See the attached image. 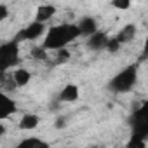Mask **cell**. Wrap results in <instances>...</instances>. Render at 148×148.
<instances>
[{"instance_id":"9a60e30c","label":"cell","mask_w":148,"mask_h":148,"mask_svg":"<svg viewBox=\"0 0 148 148\" xmlns=\"http://www.w3.org/2000/svg\"><path fill=\"white\" fill-rule=\"evenodd\" d=\"M125 148H146V138H141V136L132 134V136L129 138Z\"/></svg>"},{"instance_id":"4fadbf2b","label":"cell","mask_w":148,"mask_h":148,"mask_svg":"<svg viewBox=\"0 0 148 148\" xmlns=\"http://www.w3.org/2000/svg\"><path fill=\"white\" fill-rule=\"evenodd\" d=\"M14 148H51V145H49V143H45V141H44V139H40V138L32 136V138H26V139L19 141Z\"/></svg>"},{"instance_id":"ffe728a7","label":"cell","mask_w":148,"mask_h":148,"mask_svg":"<svg viewBox=\"0 0 148 148\" xmlns=\"http://www.w3.org/2000/svg\"><path fill=\"white\" fill-rule=\"evenodd\" d=\"M66 124H68V119H66L64 115H59V117H56V120H54V127H56V129H64Z\"/></svg>"},{"instance_id":"5bb4252c","label":"cell","mask_w":148,"mask_h":148,"mask_svg":"<svg viewBox=\"0 0 148 148\" xmlns=\"http://www.w3.org/2000/svg\"><path fill=\"white\" fill-rule=\"evenodd\" d=\"M134 35H136V26H134V25H127V26H124V28L119 32V35H117L115 38H117V42L122 45V44L131 42V40L134 38Z\"/></svg>"},{"instance_id":"7c38bea8","label":"cell","mask_w":148,"mask_h":148,"mask_svg":"<svg viewBox=\"0 0 148 148\" xmlns=\"http://www.w3.org/2000/svg\"><path fill=\"white\" fill-rule=\"evenodd\" d=\"M38 124H40V117L35 113H25L19 120V127L23 131H33Z\"/></svg>"},{"instance_id":"e0dca14e","label":"cell","mask_w":148,"mask_h":148,"mask_svg":"<svg viewBox=\"0 0 148 148\" xmlns=\"http://www.w3.org/2000/svg\"><path fill=\"white\" fill-rule=\"evenodd\" d=\"M32 56L35 58V59H40V61H45L47 59V51L40 45V47H35L33 51H32Z\"/></svg>"},{"instance_id":"7a4b0ae2","label":"cell","mask_w":148,"mask_h":148,"mask_svg":"<svg viewBox=\"0 0 148 148\" xmlns=\"http://www.w3.org/2000/svg\"><path fill=\"white\" fill-rule=\"evenodd\" d=\"M136 80H138V68L132 64V66L124 68L120 73H117V75L110 80L108 89H110L112 92L124 94V92H129V91L134 87Z\"/></svg>"},{"instance_id":"3957f363","label":"cell","mask_w":148,"mask_h":148,"mask_svg":"<svg viewBox=\"0 0 148 148\" xmlns=\"http://www.w3.org/2000/svg\"><path fill=\"white\" fill-rule=\"evenodd\" d=\"M18 63H19V44L16 40H11L0 45V73L7 71Z\"/></svg>"},{"instance_id":"44dd1931","label":"cell","mask_w":148,"mask_h":148,"mask_svg":"<svg viewBox=\"0 0 148 148\" xmlns=\"http://www.w3.org/2000/svg\"><path fill=\"white\" fill-rule=\"evenodd\" d=\"M7 16H9V9H7V5L0 4V21H4Z\"/></svg>"},{"instance_id":"52a82bcc","label":"cell","mask_w":148,"mask_h":148,"mask_svg":"<svg viewBox=\"0 0 148 148\" xmlns=\"http://www.w3.org/2000/svg\"><path fill=\"white\" fill-rule=\"evenodd\" d=\"M12 113H16V103L4 91H0V120L11 117Z\"/></svg>"},{"instance_id":"8fae6325","label":"cell","mask_w":148,"mask_h":148,"mask_svg":"<svg viewBox=\"0 0 148 148\" xmlns=\"http://www.w3.org/2000/svg\"><path fill=\"white\" fill-rule=\"evenodd\" d=\"M30 80H32V73L25 68H18L12 73V82H14L16 87H25V86L30 84Z\"/></svg>"},{"instance_id":"ba28073f","label":"cell","mask_w":148,"mask_h":148,"mask_svg":"<svg viewBox=\"0 0 148 148\" xmlns=\"http://www.w3.org/2000/svg\"><path fill=\"white\" fill-rule=\"evenodd\" d=\"M77 28H79L80 35L91 37L92 33L98 32V21H96L92 16H84V18H80V21L77 23Z\"/></svg>"},{"instance_id":"ac0fdd59","label":"cell","mask_w":148,"mask_h":148,"mask_svg":"<svg viewBox=\"0 0 148 148\" xmlns=\"http://www.w3.org/2000/svg\"><path fill=\"white\" fill-rule=\"evenodd\" d=\"M108 52H112V54H115L117 51H120V44L117 42V38H108V42H106V47H105Z\"/></svg>"},{"instance_id":"5b68a950","label":"cell","mask_w":148,"mask_h":148,"mask_svg":"<svg viewBox=\"0 0 148 148\" xmlns=\"http://www.w3.org/2000/svg\"><path fill=\"white\" fill-rule=\"evenodd\" d=\"M44 32H45V25H42V23H37V21H32L26 28H23L19 33H18V37L14 38L18 44L21 42V40H37L38 37H42L44 35Z\"/></svg>"},{"instance_id":"6da1fadb","label":"cell","mask_w":148,"mask_h":148,"mask_svg":"<svg viewBox=\"0 0 148 148\" xmlns=\"http://www.w3.org/2000/svg\"><path fill=\"white\" fill-rule=\"evenodd\" d=\"M79 37H80V32H79L77 25H71V23L56 25V26L49 28V32L45 33L42 47L45 51H59V49H64L70 42H73Z\"/></svg>"},{"instance_id":"277c9868","label":"cell","mask_w":148,"mask_h":148,"mask_svg":"<svg viewBox=\"0 0 148 148\" xmlns=\"http://www.w3.org/2000/svg\"><path fill=\"white\" fill-rule=\"evenodd\" d=\"M132 129L136 136L146 138L148 136V112H146V105L141 106V110L134 112V119H132Z\"/></svg>"},{"instance_id":"2e32d148","label":"cell","mask_w":148,"mask_h":148,"mask_svg":"<svg viewBox=\"0 0 148 148\" xmlns=\"http://www.w3.org/2000/svg\"><path fill=\"white\" fill-rule=\"evenodd\" d=\"M70 51L64 47V49H59V51H56V64H63V63H66L68 59H70Z\"/></svg>"},{"instance_id":"d6986e66","label":"cell","mask_w":148,"mask_h":148,"mask_svg":"<svg viewBox=\"0 0 148 148\" xmlns=\"http://www.w3.org/2000/svg\"><path fill=\"white\" fill-rule=\"evenodd\" d=\"M112 5H113L115 9H120V11H127V9H131L132 4L129 2V0H113Z\"/></svg>"},{"instance_id":"9c48e42d","label":"cell","mask_w":148,"mask_h":148,"mask_svg":"<svg viewBox=\"0 0 148 148\" xmlns=\"http://www.w3.org/2000/svg\"><path fill=\"white\" fill-rule=\"evenodd\" d=\"M61 103H73L79 99V86L77 84H66L61 92H59V98H58Z\"/></svg>"},{"instance_id":"7402d4cb","label":"cell","mask_w":148,"mask_h":148,"mask_svg":"<svg viewBox=\"0 0 148 148\" xmlns=\"http://www.w3.org/2000/svg\"><path fill=\"white\" fill-rule=\"evenodd\" d=\"M4 134H5V125H4V124H0V138H2Z\"/></svg>"},{"instance_id":"30bf717a","label":"cell","mask_w":148,"mask_h":148,"mask_svg":"<svg viewBox=\"0 0 148 148\" xmlns=\"http://www.w3.org/2000/svg\"><path fill=\"white\" fill-rule=\"evenodd\" d=\"M54 14H56V7H54V5H51V4L38 5V7H37V12H35V21H37V23L45 25V23H47Z\"/></svg>"},{"instance_id":"8992f818","label":"cell","mask_w":148,"mask_h":148,"mask_svg":"<svg viewBox=\"0 0 148 148\" xmlns=\"http://www.w3.org/2000/svg\"><path fill=\"white\" fill-rule=\"evenodd\" d=\"M108 35L106 33H103V32H96V33H92L91 37H87V47L91 49V51H94V52H98V51H103L105 47H106V42H108Z\"/></svg>"}]
</instances>
